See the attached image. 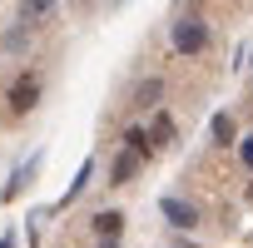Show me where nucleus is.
<instances>
[{
	"label": "nucleus",
	"instance_id": "nucleus-5",
	"mask_svg": "<svg viewBox=\"0 0 253 248\" xmlns=\"http://www.w3.org/2000/svg\"><path fill=\"white\" fill-rule=\"evenodd\" d=\"M20 15H25V25H45L55 15V0H20Z\"/></svg>",
	"mask_w": 253,
	"mask_h": 248
},
{
	"label": "nucleus",
	"instance_id": "nucleus-6",
	"mask_svg": "<svg viewBox=\"0 0 253 248\" xmlns=\"http://www.w3.org/2000/svg\"><path fill=\"white\" fill-rule=\"evenodd\" d=\"M109 174H114V184H129V179H134V174H139V154H119V159H114V169H109Z\"/></svg>",
	"mask_w": 253,
	"mask_h": 248
},
{
	"label": "nucleus",
	"instance_id": "nucleus-3",
	"mask_svg": "<svg viewBox=\"0 0 253 248\" xmlns=\"http://www.w3.org/2000/svg\"><path fill=\"white\" fill-rule=\"evenodd\" d=\"M35 99H40V84H35V75H20V80L10 84V109H20V114H25Z\"/></svg>",
	"mask_w": 253,
	"mask_h": 248
},
{
	"label": "nucleus",
	"instance_id": "nucleus-7",
	"mask_svg": "<svg viewBox=\"0 0 253 248\" xmlns=\"http://www.w3.org/2000/svg\"><path fill=\"white\" fill-rule=\"evenodd\" d=\"M159 94H164V84H159V80H144V84H139V94H134V104H144V109H149V104H159Z\"/></svg>",
	"mask_w": 253,
	"mask_h": 248
},
{
	"label": "nucleus",
	"instance_id": "nucleus-1",
	"mask_svg": "<svg viewBox=\"0 0 253 248\" xmlns=\"http://www.w3.org/2000/svg\"><path fill=\"white\" fill-rule=\"evenodd\" d=\"M204 45H209V30H204V20L184 15V20L174 25V50H179V55H199Z\"/></svg>",
	"mask_w": 253,
	"mask_h": 248
},
{
	"label": "nucleus",
	"instance_id": "nucleus-12",
	"mask_svg": "<svg viewBox=\"0 0 253 248\" xmlns=\"http://www.w3.org/2000/svg\"><path fill=\"white\" fill-rule=\"evenodd\" d=\"M238 154H243V164H248V169H253V134H248V139H243V144H238Z\"/></svg>",
	"mask_w": 253,
	"mask_h": 248
},
{
	"label": "nucleus",
	"instance_id": "nucleus-4",
	"mask_svg": "<svg viewBox=\"0 0 253 248\" xmlns=\"http://www.w3.org/2000/svg\"><path fill=\"white\" fill-rule=\"evenodd\" d=\"M164 218H169L174 228H194V223H199V208L184 204V199H164Z\"/></svg>",
	"mask_w": 253,
	"mask_h": 248
},
{
	"label": "nucleus",
	"instance_id": "nucleus-10",
	"mask_svg": "<svg viewBox=\"0 0 253 248\" xmlns=\"http://www.w3.org/2000/svg\"><path fill=\"white\" fill-rule=\"evenodd\" d=\"M154 139H159V144L174 139V119H169V114H154Z\"/></svg>",
	"mask_w": 253,
	"mask_h": 248
},
{
	"label": "nucleus",
	"instance_id": "nucleus-11",
	"mask_svg": "<svg viewBox=\"0 0 253 248\" xmlns=\"http://www.w3.org/2000/svg\"><path fill=\"white\" fill-rule=\"evenodd\" d=\"M84 184H89V164H80V174H75V184H70V194H65V204H70V199H75V194H80Z\"/></svg>",
	"mask_w": 253,
	"mask_h": 248
},
{
	"label": "nucleus",
	"instance_id": "nucleus-9",
	"mask_svg": "<svg viewBox=\"0 0 253 248\" xmlns=\"http://www.w3.org/2000/svg\"><path fill=\"white\" fill-rule=\"evenodd\" d=\"M124 144H129V154H139V159H144V154H149V149H154V144H149V134H144V129H129V134H124Z\"/></svg>",
	"mask_w": 253,
	"mask_h": 248
},
{
	"label": "nucleus",
	"instance_id": "nucleus-8",
	"mask_svg": "<svg viewBox=\"0 0 253 248\" xmlns=\"http://www.w3.org/2000/svg\"><path fill=\"white\" fill-rule=\"evenodd\" d=\"M233 134H238V129H233V119L218 114V119H213V144H233Z\"/></svg>",
	"mask_w": 253,
	"mask_h": 248
},
{
	"label": "nucleus",
	"instance_id": "nucleus-2",
	"mask_svg": "<svg viewBox=\"0 0 253 248\" xmlns=\"http://www.w3.org/2000/svg\"><path fill=\"white\" fill-rule=\"evenodd\" d=\"M94 233H99V248H119V233H124V213H114V208L94 213Z\"/></svg>",
	"mask_w": 253,
	"mask_h": 248
}]
</instances>
